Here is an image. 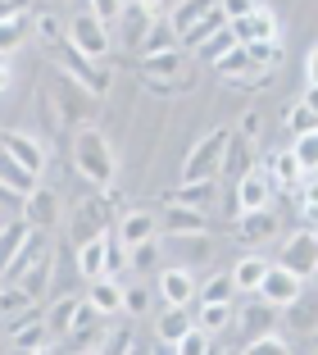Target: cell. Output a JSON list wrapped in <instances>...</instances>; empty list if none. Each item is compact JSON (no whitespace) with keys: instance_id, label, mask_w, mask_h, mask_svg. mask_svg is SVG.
I'll use <instances>...</instances> for the list:
<instances>
[{"instance_id":"obj_1","label":"cell","mask_w":318,"mask_h":355,"mask_svg":"<svg viewBox=\"0 0 318 355\" xmlns=\"http://www.w3.org/2000/svg\"><path fill=\"white\" fill-rule=\"evenodd\" d=\"M73 168L91 182V187H109L118 178V150L96 123H78L73 132Z\"/></svg>"},{"instance_id":"obj_2","label":"cell","mask_w":318,"mask_h":355,"mask_svg":"<svg viewBox=\"0 0 318 355\" xmlns=\"http://www.w3.org/2000/svg\"><path fill=\"white\" fill-rule=\"evenodd\" d=\"M227 141H232V137H227L223 128H214V132L200 137V141L191 146V155H186V164H182V182H209V178L223 173Z\"/></svg>"},{"instance_id":"obj_3","label":"cell","mask_w":318,"mask_h":355,"mask_svg":"<svg viewBox=\"0 0 318 355\" xmlns=\"http://www.w3.org/2000/svg\"><path fill=\"white\" fill-rule=\"evenodd\" d=\"M51 101H55V114H60V119H69V123H87L96 92H91V87H82L69 69H60V73L51 78Z\"/></svg>"},{"instance_id":"obj_4","label":"cell","mask_w":318,"mask_h":355,"mask_svg":"<svg viewBox=\"0 0 318 355\" xmlns=\"http://www.w3.org/2000/svg\"><path fill=\"white\" fill-rule=\"evenodd\" d=\"M159 14L164 10H154L150 0H127L123 14H118V46H123V51H145Z\"/></svg>"},{"instance_id":"obj_5","label":"cell","mask_w":318,"mask_h":355,"mask_svg":"<svg viewBox=\"0 0 318 355\" xmlns=\"http://www.w3.org/2000/svg\"><path fill=\"white\" fill-rule=\"evenodd\" d=\"M69 46H73V51H82L87 60H105V55H109V46H114L109 23L96 19L91 10H82L78 19L69 23Z\"/></svg>"},{"instance_id":"obj_6","label":"cell","mask_w":318,"mask_h":355,"mask_svg":"<svg viewBox=\"0 0 318 355\" xmlns=\"http://www.w3.org/2000/svg\"><path fill=\"white\" fill-rule=\"evenodd\" d=\"M259 296H264L268 305H277V310H291L296 301H305V278H300L296 269H287V264H268L264 282H259Z\"/></svg>"},{"instance_id":"obj_7","label":"cell","mask_w":318,"mask_h":355,"mask_svg":"<svg viewBox=\"0 0 318 355\" xmlns=\"http://www.w3.org/2000/svg\"><path fill=\"white\" fill-rule=\"evenodd\" d=\"M277 264H287V269H296L300 278H314L318 273V232L314 228H300L296 237L282 241V251H277Z\"/></svg>"},{"instance_id":"obj_8","label":"cell","mask_w":318,"mask_h":355,"mask_svg":"<svg viewBox=\"0 0 318 355\" xmlns=\"http://www.w3.org/2000/svg\"><path fill=\"white\" fill-rule=\"evenodd\" d=\"M10 346L14 351H28V355H42V351H51L55 346V328H51V319L46 314H23L19 324H10Z\"/></svg>"},{"instance_id":"obj_9","label":"cell","mask_w":318,"mask_h":355,"mask_svg":"<svg viewBox=\"0 0 318 355\" xmlns=\"http://www.w3.org/2000/svg\"><path fill=\"white\" fill-rule=\"evenodd\" d=\"M214 73L223 78V83H236V87H255V83H264V78H268V73H259V69H255V60H250L246 46H232L227 55H218Z\"/></svg>"},{"instance_id":"obj_10","label":"cell","mask_w":318,"mask_h":355,"mask_svg":"<svg viewBox=\"0 0 318 355\" xmlns=\"http://www.w3.org/2000/svg\"><path fill=\"white\" fill-rule=\"evenodd\" d=\"M273 178H268V168H250V173L236 178V209L246 214V209H264L273 205Z\"/></svg>"},{"instance_id":"obj_11","label":"cell","mask_w":318,"mask_h":355,"mask_svg":"<svg viewBox=\"0 0 318 355\" xmlns=\"http://www.w3.org/2000/svg\"><path fill=\"white\" fill-rule=\"evenodd\" d=\"M159 296H164V305H191L200 296V282H195V273L186 264H168L159 273Z\"/></svg>"},{"instance_id":"obj_12","label":"cell","mask_w":318,"mask_h":355,"mask_svg":"<svg viewBox=\"0 0 318 355\" xmlns=\"http://www.w3.org/2000/svg\"><path fill=\"white\" fill-rule=\"evenodd\" d=\"M23 219L37 232H51L55 223H60V196H55L51 187H37L32 196H23Z\"/></svg>"},{"instance_id":"obj_13","label":"cell","mask_w":318,"mask_h":355,"mask_svg":"<svg viewBox=\"0 0 318 355\" xmlns=\"http://www.w3.org/2000/svg\"><path fill=\"white\" fill-rule=\"evenodd\" d=\"M236 237L246 241V246H264V241L277 237V214L273 209H246L241 219H236Z\"/></svg>"},{"instance_id":"obj_14","label":"cell","mask_w":318,"mask_h":355,"mask_svg":"<svg viewBox=\"0 0 318 355\" xmlns=\"http://www.w3.org/2000/svg\"><path fill=\"white\" fill-rule=\"evenodd\" d=\"M191 328H195V310L191 305H168V310L154 319V337H159L164 346H177Z\"/></svg>"},{"instance_id":"obj_15","label":"cell","mask_w":318,"mask_h":355,"mask_svg":"<svg viewBox=\"0 0 318 355\" xmlns=\"http://www.w3.org/2000/svg\"><path fill=\"white\" fill-rule=\"evenodd\" d=\"M64 69H69V73L78 78L82 87H91L96 96H105V92H109V73H105V69H96V60H87L82 51H73L69 42H64Z\"/></svg>"},{"instance_id":"obj_16","label":"cell","mask_w":318,"mask_h":355,"mask_svg":"<svg viewBox=\"0 0 318 355\" xmlns=\"http://www.w3.org/2000/svg\"><path fill=\"white\" fill-rule=\"evenodd\" d=\"M32 223L28 219H14V223H0V278H5V273H10V264L19 260L23 255V246H28L32 241Z\"/></svg>"},{"instance_id":"obj_17","label":"cell","mask_w":318,"mask_h":355,"mask_svg":"<svg viewBox=\"0 0 318 355\" xmlns=\"http://www.w3.org/2000/svg\"><path fill=\"white\" fill-rule=\"evenodd\" d=\"M159 228H164V237H173V232H205V209L168 200L164 214H159Z\"/></svg>"},{"instance_id":"obj_18","label":"cell","mask_w":318,"mask_h":355,"mask_svg":"<svg viewBox=\"0 0 318 355\" xmlns=\"http://www.w3.org/2000/svg\"><path fill=\"white\" fill-rule=\"evenodd\" d=\"M0 182H5V187L14 191V196H32V191L42 187V173H32L28 164H19V159L10 155V150H0Z\"/></svg>"},{"instance_id":"obj_19","label":"cell","mask_w":318,"mask_h":355,"mask_svg":"<svg viewBox=\"0 0 318 355\" xmlns=\"http://www.w3.org/2000/svg\"><path fill=\"white\" fill-rule=\"evenodd\" d=\"M268 178H273L277 191H296L300 182H305V164H300L296 150H273V159H268Z\"/></svg>"},{"instance_id":"obj_20","label":"cell","mask_w":318,"mask_h":355,"mask_svg":"<svg viewBox=\"0 0 318 355\" xmlns=\"http://www.w3.org/2000/svg\"><path fill=\"white\" fill-rule=\"evenodd\" d=\"M123 292L127 287L114 278V273H100V278H91V287H87V301L100 314H123Z\"/></svg>"},{"instance_id":"obj_21","label":"cell","mask_w":318,"mask_h":355,"mask_svg":"<svg viewBox=\"0 0 318 355\" xmlns=\"http://www.w3.org/2000/svg\"><path fill=\"white\" fill-rule=\"evenodd\" d=\"M0 146L10 150V155L19 159V164H28L32 173H42L46 159H51V155H46V146H42V141H37L32 132H5V141H0Z\"/></svg>"},{"instance_id":"obj_22","label":"cell","mask_w":318,"mask_h":355,"mask_svg":"<svg viewBox=\"0 0 318 355\" xmlns=\"http://www.w3.org/2000/svg\"><path fill=\"white\" fill-rule=\"evenodd\" d=\"M154 232H159V219H154L150 209H127L123 219H118V241H123L127 251L141 246V241H150Z\"/></svg>"},{"instance_id":"obj_23","label":"cell","mask_w":318,"mask_h":355,"mask_svg":"<svg viewBox=\"0 0 318 355\" xmlns=\"http://www.w3.org/2000/svg\"><path fill=\"white\" fill-rule=\"evenodd\" d=\"M168 241H173V251H177V264H186V269H195V264H205L214 255L209 232H173Z\"/></svg>"},{"instance_id":"obj_24","label":"cell","mask_w":318,"mask_h":355,"mask_svg":"<svg viewBox=\"0 0 318 355\" xmlns=\"http://www.w3.org/2000/svg\"><path fill=\"white\" fill-rule=\"evenodd\" d=\"M232 32H236V42H273L277 37V19H273V10H250L246 19H236L232 23Z\"/></svg>"},{"instance_id":"obj_25","label":"cell","mask_w":318,"mask_h":355,"mask_svg":"<svg viewBox=\"0 0 318 355\" xmlns=\"http://www.w3.org/2000/svg\"><path fill=\"white\" fill-rule=\"evenodd\" d=\"M105 255H109V232L78 241V273H82L87 282H91V278H100V273H105Z\"/></svg>"},{"instance_id":"obj_26","label":"cell","mask_w":318,"mask_h":355,"mask_svg":"<svg viewBox=\"0 0 318 355\" xmlns=\"http://www.w3.org/2000/svg\"><path fill=\"white\" fill-rule=\"evenodd\" d=\"M37 310V301H32V292L28 287H23V282H5V287H0V319H5V324H19L23 314H32Z\"/></svg>"},{"instance_id":"obj_27","label":"cell","mask_w":318,"mask_h":355,"mask_svg":"<svg viewBox=\"0 0 318 355\" xmlns=\"http://www.w3.org/2000/svg\"><path fill=\"white\" fill-rule=\"evenodd\" d=\"M268 264L273 260H264V255H241V260L232 264V282H236V292L241 296H250V292H259V282H264V273H268Z\"/></svg>"},{"instance_id":"obj_28","label":"cell","mask_w":318,"mask_h":355,"mask_svg":"<svg viewBox=\"0 0 318 355\" xmlns=\"http://www.w3.org/2000/svg\"><path fill=\"white\" fill-rule=\"evenodd\" d=\"M273 319H277V305H268L259 292H250V305L241 314H236V324H241V333H264V328H273Z\"/></svg>"},{"instance_id":"obj_29","label":"cell","mask_w":318,"mask_h":355,"mask_svg":"<svg viewBox=\"0 0 318 355\" xmlns=\"http://www.w3.org/2000/svg\"><path fill=\"white\" fill-rule=\"evenodd\" d=\"M182 64L186 55L177 51V46H168V51H150L141 64V78H182Z\"/></svg>"},{"instance_id":"obj_30","label":"cell","mask_w":318,"mask_h":355,"mask_svg":"<svg viewBox=\"0 0 318 355\" xmlns=\"http://www.w3.org/2000/svg\"><path fill=\"white\" fill-rule=\"evenodd\" d=\"M109 228L105 223V200H91V205H78V219H73V246L87 237H100V232Z\"/></svg>"},{"instance_id":"obj_31","label":"cell","mask_w":318,"mask_h":355,"mask_svg":"<svg viewBox=\"0 0 318 355\" xmlns=\"http://www.w3.org/2000/svg\"><path fill=\"white\" fill-rule=\"evenodd\" d=\"M214 5H218V0H177L173 10H168V23H173V32L182 37V32H186V28H195V23L205 19ZM177 46H182V42H177Z\"/></svg>"},{"instance_id":"obj_32","label":"cell","mask_w":318,"mask_h":355,"mask_svg":"<svg viewBox=\"0 0 318 355\" xmlns=\"http://www.w3.org/2000/svg\"><path fill=\"white\" fill-rule=\"evenodd\" d=\"M232 301H195V324L205 328V333H223L232 324Z\"/></svg>"},{"instance_id":"obj_33","label":"cell","mask_w":318,"mask_h":355,"mask_svg":"<svg viewBox=\"0 0 318 355\" xmlns=\"http://www.w3.org/2000/svg\"><path fill=\"white\" fill-rule=\"evenodd\" d=\"M218 28H227V14H223V10H218V5H214V10H209L205 19L195 23V28H186L182 37H177V42H182V46H191V51H200V46H205V42H209V37H214Z\"/></svg>"},{"instance_id":"obj_34","label":"cell","mask_w":318,"mask_h":355,"mask_svg":"<svg viewBox=\"0 0 318 355\" xmlns=\"http://www.w3.org/2000/svg\"><path fill=\"white\" fill-rule=\"evenodd\" d=\"M241 351H246V355H291V342H287V337H277V328H264V333L246 337Z\"/></svg>"},{"instance_id":"obj_35","label":"cell","mask_w":318,"mask_h":355,"mask_svg":"<svg viewBox=\"0 0 318 355\" xmlns=\"http://www.w3.org/2000/svg\"><path fill=\"white\" fill-rule=\"evenodd\" d=\"M250 51V60H255V69L259 73H268V69H277V64H282V42H241Z\"/></svg>"},{"instance_id":"obj_36","label":"cell","mask_w":318,"mask_h":355,"mask_svg":"<svg viewBox=\"0 0 318 355\" xmlns=\"http://www.w3.org/2000/svg\"><path fill=\"white\" fill-rule=\"evenodd\" d=\"M78 305H82V296H60V301L46 310V319H51L55 333H73V314H78Z\"/></svg>"},{"instance_id":"obj_37","label":"cell","mask_w":318,"mask_h":355,"mask_svg":"<svg viewBox=\"0 0 318 355\" xmlns=\"http://www.w3.org/2000/svg\"><path fill=\"white\" fill-rule=\"evenodd\" d=\"M232 296H236L232 273H214V278L200 282V296H195V301H232Z\"/></svg>"},{"instance_id":"obj_38","label":"cell","mask_w":318,"mask_h":355,"mask_svg":"<svg viewBox=\"0 0 318 355\" xmlns=\"http://www.w3.org/2000/svg\"><path fill=\"white\" fill-rule=\"evenodd\" d=\"M296 209L305 223H318V178H309V182L296 187Z\"/></svg>"},{"instance_id":"obj_39","label":"cell","mask_w":318,"mask_h":355,"mask_svg":"<svg viewBox=\"0 0 318 355\" xmlns=\"http://www.w3.org/2000/svg\"><path fill=\"white\" fill-rule=\"evenodd\" d=\"M209 196H214V178H209V182H182V187H177L168 200H182V205L205 209V200H209Z\"/></svg>"},{"instance_id":"obj_40","label":"cell","mask_w":318,"mask_h":355,"mask_svg":"<svg viewBox=\"0 0 318 355\" xmlns=\"http://www.w3.org/2000/svg\"><path fill=\"white\" fill-rule=\"evenodd\" d=\"M159 255H164V241H159V237L141 241V246H132V269L136 273H150L154 264H159Z\"/></svg>"},{"instance_id":"obj_41","label":"cell","mask_w":318,"mask_h":355,"mask_svg":"<svg viewBox=\"0 0 318 355\" xmlns=\"http://www.w3.org/2000/svg\"><path fill=\"white\" fill-rule=\"evenodd\" d=\"M150 305H154V292H150V287H141V282L123 292V314H132V319L150 314Z\"/></svg>"},{"instance_id":"obj_42","label":"cell","mask_w":318,"mask_h":355,"mask_svg":"<svg viewBox=\"0 0 318 355\" xmlns=\"http://www.w3.org/2000/svg\"><path fill=\"white\" fill-rule=\"evenodd\" d=\"M173 351H177V355H205V351H214V333H205V328L195 324L191 333H186L182 342L173 346Z\"/></svg>"},{"instance_id":"obj_43","label":"cell","mask_w":318,"mask_h":355,"mask_svg":"<svg viewBox=\"0 0 318 355\" xmlns=\"http://www.w3.org/2000/svg\"><path fill=\"white\" fill-rule=\"evenodd\" d=\"M287 128H291V132H314V128H318V114H314V110H309V105L305 101H296V105H287Z\"/></svg>"},{"instance_id":"obj_44","label":"cell","mask_w":318,"mask_h":355,"mask_svg":"<svg viewBox=\"0 0 318 355\" xmlns=\"http://www.w3.org/2000/svg\"><path fill=\"white\" fill-rule=\"evenodd\" d=\"M300 155V164H305V173H318V128L314 132H300L296 137V146H291Z\"/></svg>"},{"instance_id":"obj_45","label":"cell","mask_w":318,"mask_h":355,"mask_svg":"<svg viewBox=\"0 0 318 355\" xmlns=\"http://www.w3.org/2000/svg\"><path fill=\"white\" fill-rule=\"evenodd\" d=\"M232 46H241V42H236L232 23H227V28H218L214 37H209V42L200 46V55H205V60H218V55H227V51H232Z\"/></svg>"},{"instance_id":"obj_46","label":"cell","mask_w":318,"mask_h":355,"mask_svg":"<svg viewBox=\"0 0 318 355\" xmlns=\"http://www.w3.org/2000/svg\"><path fill=\"white\" fill-rule=\"evenodd\" d=\"M123 269H132V251H127V246H123L118 237H109V255H105V273H114V278H118Z\"/></svg>"},{"instance_id":"obj_47","label":"cell","mask_w":318,"mask_h":355,"mask_svg":"<svg viewBox=\"0 0 318 355\" xmlns=\"http://www.w3.org/2000/svg\"><path fill=\"white\" fill-rule=\"evenodd\" d=\"M37 37L51 42V46H60V42H69V28H64L55 14H42V19H37Z\"/></svg>"},{"instance_id":"obj_48","label":"cell","mask_w":318,"mask_h":355,"mask_svg":"<svg viewBox=\"0 0 318 355\" xmlns=\"http://www.w3.org/2000/svg\"><path fill=\"white\" fill-rule=\"evenodd\" d=\"M19 42H23V19H0V51L14 55Z\"/></svg>"},{"instance_id":"obj_49","label":"cell","mask_w":318,"mask_h":355,"mask_svg":"<svg viewBox=\"0 0 318 355\" xmlns=\"http://www.w3.org/2000/svg\"><path fill=\"white\" fill-rule=\"evenodd\" d=\"M123 5H127V0H87V10H91L96 19H105V23H118Z\"/></svg>"},{"instance_id":"obj_50","label":"cell","mask_w":318,"mask_h":355,"mask_svg":"<svg viewBox=\"0 0 318 355\" xmlns=\"http://www.w3.org/2000/svg\"><path fill=\"white\" fill-rule=\"evenodd\" d=\"M218 10L227 14V23H236V19H246L250 10H259V0H218Z\"/></svg>"},{"instance_id":"obj_51","label":"cell","mask_w":318,"mask_h":355,"mask_svg":"<svg viewBox=\"0 0 318 355\" xmlns=\"http://www.w3.org/2000/svg\"><path fill=\"white\" fill-rule=\"evenodd\" d=\"M32 0H0V19H28Z\"/></svg>"},{"instance_id":"obj_52","label":"cell","mask_w":318,"mask_h":355,"mask_svg":"<svg viewBox=\"0 0 318 355\" xmlns=\"http://www.w3.org/2000/svg\"><path fill=\"white\" fill-rule=\"evenodd\" d=\"M100 351H132V337H127V328H118L114 337H100Z\"/></svg>"},{"instance_id":"obj_53","label":"cell","mask_w":318,"mask_h":355,"mask_svg":"<svg viewBox=\"0 0 318 355\" xmlns=\"http://www.w3.org/2000/svg\"><path fill=\"white\" fill-rule=\"evenodd\" d=\"M10 83H14V64H10V55L0 51V92H10Z\"/></svg>"},{"instance_id":"obj_54","label":"cell","mask_w":318,"mask_h":355,"mask_svg":"<svg viewBox=\"0 0 318 355\" xmlns=\"http://www.w3.org/2000/svg\"><path fill=\"white\" fill-rule=\"evenodd\" d=\"M305 83H318V46L305 55Z\"/></svg>"},{"instance_id":"obj_55","label":"cell","mask_w":318,"mask_h":355,"mask_svg":"<svg viewBox=\"0 0 318 355\" xmlns=\"http://www.w3.org/2000/svg\"><path fill=\"white\" fill-rule=\"evenodd\" d=\"M241 132H246V137L259 132V114H255V110H246V119H241Z\"/></svg>"},{"instance_id":"obj_56","label":"cell","mask_w":318,"mask_h":355,"mask_svg":"<svg viewBox=\"0 0 318 355\" xmlns=\"http://www.w3.org/2000/svg\"><path fill=\"white\" fill-rule=\"evenodd\" d=\"M300 101H305L309 110H314V114H318V83H305V96H300Z\"/></svg>"},{"instance_id":"obj_57","label":"cell","mask_w":318,"mask_h":355,"mask_svg":"<svg viewBox=\"0 0 318 355\" xmlns=\"http://www.w3.org/2000/svg\"><path fill=\"white\" fill-rule=\"evenodd\" d=\"M150 5H154V10H173L177 0H150Z\"/></svg>"},{"instance_id":"obj_58","label":"cell","mask_w":318,"mask_h":355,"mask_svg":"<svg viewBox=\"0 0 318 355\" xmlns=\"http://www.w3.org/2000/svg\"><path fill=\"white\" fill-rule=\"evenodd\" d=\"M0 150H5V146H0Z\"/></svg>"}]
</instances>
